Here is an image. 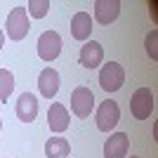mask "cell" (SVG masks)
<instances>
[{
  "label": "cell",
  "instance_id": "6da1fadb",
  "mask_svg": "<svg viewBox=\"0 0 158 158\" xmlns=\"http://www.w3.org/2000/svg\"><path fill=\"white\" fill-rule=\"evenodd\" d=\"M125 83V69L118 64V61H109V64L102 66L99 71V85L104 92H118Z\"/></svg>",
  "mask_w": 158,
  "mask_h": 158
},
{
  "label": "cell",
  "instance_id": "7a4b0ae2",
  "mask_svg": "<svg viewBox=\"0 0 158 158\" xmlns=\"http://www.w3.org/2000/svg\"><path fill=\"white\" fill-rule=\"evenodd\" d=\"M5 28H7V35L12 40H24L28 33V14H26V7H14L12 12L7 14V21H5Z\"/></svg>",
  "mask_w": 158,
  "mask_h": 158
},
{
  "label": "cell",
  "instance_id": "3957f363",
  "mask_svg": "<svg viewBox=\"0 0 158 158\" xmlns=\"http://www.w3.org/2000/svg\"><path fill=\"white\" fill-rule=\"evenodd\" d=\"M94 120H97V127H99L102 132H111L113 127L118 125V120H120V109H118V104H116L113 99L102 102V104H99V109H97Z\"/></svg>",
  "mask_w": 158,
  "mask_h": 158
},
{
  "label": "cell",
  "instance_id": "277c9868",
  "mask_svg": "<svg viewBox=\"0 0 158 158\" xmlns=\"http://www.w3.org/2000/svg\"><path fill=\"white\" fill-rule=\"evenodd\" d=\"M61 35L57 31H45L38 38V57L43 61H54L61 54Z\"/></svg>",
  "mask_w": 158,
  "mask_h": 158
},
{
  "label": "cell",
  "instance_id": "5b68a950",
  "mask_svg": "<svg viewBox=\"0 0 158 158\" xmlns=\"http://www.w3.org/2000/svg\"><path fill=\"white\" fill-rule=\"evenodd\" d=\"M130 111L132 116L137 120H146L149 116H151L153 111V94L149 87H139V90H135V94H132L130 99Z\"/></svg>",
  "mask_w": 158,
  "mask_h": 158
},
{
  "label": "cell",
  "instance_id": "8992f818",
  "mask_svg": "<svg viewBox=\"0 0 158 158\" xmlns=\"http://www.w3.org/2000/svg\"><path fill=\"white\" fill-rule=\"evenodd\" d=\"M92 106H94V94H92L90 87L80 85V87H76L71 92V111H73V116L87 118V116L92 113Z\"/></svg>",
  "mask_w": 158,
  "mask_h": 158
},
{
  "label": "cell",
  "instance_id": "52a82bcc",
  "mask_svg": "<svg viewBox=\"0 0 158 158\" xmlns=\"http://www.w3.org/2000/svg\"><path fill=\"white\" fill-rule=\"evenodd\" d=\"M35 116H38V99H35V94H31V92L19 94L17 97V118L21 123H33Z\"/></svg>",
  "mask_w": 158,
  "mask_h": 158
},
{
  "label": "cell",
  "instance_id": "ba28073f",
  "mask_svg": "<svg viewBox=\"0 0 158 158\" xmlns=\"http://www.w3.org/2000/svg\"><path fill=\"white\" fill-rule=\"evenodd\" d=\"M120 14V2L118 0H97L94 2V19L102 26H109L111 21L118 19Z\"/></svg>",
  "mask_w": 158,
  "mask_h": 158
},
{
  "label": "cell",
  "instance_id": "9c48e42d",
  "mask_svg": "<svg viewBox=\"0 0 158 158\" xmlns=\"http://www.w3.org/2000/svg\"><path fill=\"white\" fill-rule=\"evenodd\" d=\"M102 61H104V47L99 45L97 40H87L85 45L80 47V66L97 69Z\"/></svg>",
  "mask_w": 158,
  "mask_h": 158
},
{
  "label": "cell",
  "instance_id": "30bf717a",
  "mask_svg": "<svg viewBox=\"0 0 158 158\" xmlns=\"http://www.w3.org/2000/svg\"><path fill=\"white\" fill-rule=\"evenodd\" d=\"M127 146H130L127 135L125 132H116L104 142V158H125Z\"/></svg>",
  "mask_w": 158,
  "mask_h": 158
},
{
  "label": "cell",
  "instance_id": "8fae6325",
  "mask_svg": "<svg viewBox=\"0 0 158 158\" xmlns=\"http://www.w3.org/2000/svg\"><path fill=\"white\" fill-rule=\"evenodd\" d=\"M38 90L45 99H52L54 94L59 92V73L54 69H45L38 76Z\"/></svg>",
  "mask_w": 158,
  "mask_h": 158
},
{
  "label": "cell",
  "instance_id": "7c38bea8",
  "mask_svg": "<svg viewBox=\"0 0 158 158\" xmlns=\"http://www.w3.org/2000/svg\"><path fill=\"white\" fill-rule=\"evenodd\" d=\"M71 35L76 40H87L92 35V17L87 12H76L71 19Z\"/></svg>",
  "mask_w": 158,
  "mask_h": 158
},
{
  "label": "cell",
  "instance_id": "4fadbf2b",
  "mask_svg": "<svg viewBox=\"0 0 158 158\" xmlns=\"http://www.w3.org/2000/svg\"><path fill=\"white\" fill-rule=\"evenodd\" d=\"M69 123H71L69 111H66L61 104L54 102V104L50 106V111H47V125H50V130L52 132H64L66 127H69Z\"/></svg>",
  "mask_w": 158,
  "mask_h": 158
},
{
  "label": "cell",
  "instance_id": "5bb4252c",
  "mask_svg": "<svg viewBox=\"0 0 158 158\" xmlns=\"http://www.w3.org/2000/svg\"><path fill=\"white\" fill-rule=\"evenodd\" d=\"M69 153H71V146H69V142L64 137L47 139V144H45V156L47 158H66Z\"/></svg>",
  "mask_w": 158,
  "mask_h": 158
},
{
  "label": "cell",
  "instance_id": "9a60e30c",
  "mask_svg": "<svg viewBox=\"0 0 158 158\" xmlns=\"http://www.w3.org/2000/svg\"><path fill=\"white\" fill-rule=\"evenodd\" d=\"M14 92V76L7 69H0V102H7Z\"/></svg>",
  "mask_w": 158,
  "mask_h": 158
},
{
  "label": "cell",
  "instance_id": "2e32d148",
  "mask_svg": "<svg viewBox=\"0 0 158 158\" xmlns=\"http://www.w3.org/2000/svg\"><path fill=\"white\" fill-rule=\"evenodd\" d=\"M26 10H28V14H31L33 19H43L47 14V10H50V2H47V0H31Z\"/></svg>",
  "mask_w": 158,
  "mask_h": 158
},
{
  "label": "cell",
  "instance_id": "e0dca14e",
  "mask_svg": "<svg viewBox=\"0 0 158 158\" xmlns=\"http://www.w3.org/2000/svg\"><path fill=\"white\" fill-rule=\"evenodd\" d=\"M146 52H149L151 59H158V31L156 28L149 31V35H146Z\"/></svg>",
  "mask_w": 158,
  "mask_h": 158
},
{
  "label": "cell",
  "instance_id": "ac0fdd59",
  "mask_svg": "<svg viewBox=\"0 0 158 158\" xmlns=\"http://www.w3.org/2000/svg\"><path fill=\"white\" fill-rule=\"evenodd\" d=\"M2 43H5V35H2V31H0V50H2Z\"/></svg>",
  "mask_w": 158,
  "mask_h": 158
},
{
  "label": "cell",
  "instance_id": "d6986e66",
  "mask_svg": "<svg viewBox=\"0 0 158 158\" xmlns=\"http://www.w3.org/2000/svg\"><path fill=\"white\" fill-rule=\"evenodd\" d=\"M0 130H2V120H0Z\"/></svg>",
  "mask_w": 158,
  "mask_h": 158
},
{
  "label": "cell",
  "instance_id": "ffe728a7",
  "mask_svg": "<svg viewBox=\"0 0 158 158\" xmlns=\"http://www.w3.org/2000/svg\"><path fill=\"white\" fill-rule=\"evenodd\" d=\"M130 158H139V156H130Z\"/></svg>",
  "mask_w": 158,
  "mask_h": 158
}]
</instances>
